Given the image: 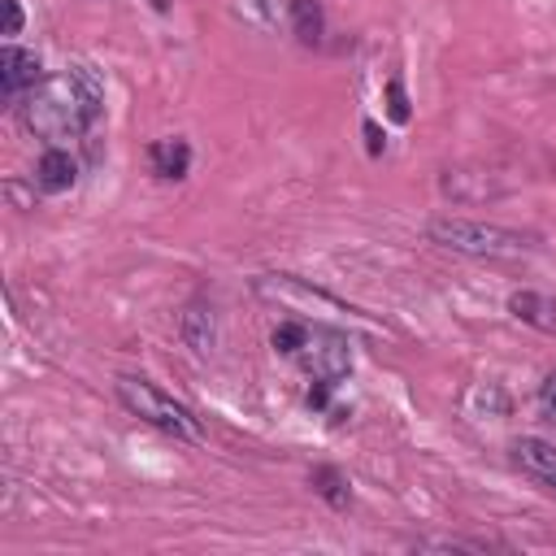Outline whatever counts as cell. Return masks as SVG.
Wrapping results in <instances>:
<instances>
[{"label": "cell", "instance_id": "9", "mask_svg": "<svg viewBox=\"0 0 556 556\" xmlns=\"http://www.w3.org/2000/svg\"><path fill=\"white\" fill-rule=\"evenodd\" d=\"M148 165H152V174L156 178H165V182H178V178H187V169H191V143L187 139H152L148 143Z\"/></svg>", "mask_w": 556, "mask_h": 556}, {"label": "cell", "instance_id": "16", "mask_svg": "<svg viewBox=\"0 0 556 556\" xmlns=\"http://www.w3.org/2000/svg\"><path fill=\"white\" fill-rule=\"evenodd\" d=\"M387 117L391 122H408L413 117V109H408V91H404V83L400 78H387Z\"/></svg>", "mask_w": 556, "mask_h": 556}, {"label": "cell", "instance_id": "2", "mask_svg": "<svg viewBox=\"0 0 556 556\" xmlns=\"http://www.w3.org/2000/svg\"><path fill=\"white\" fill-rule=\"evenodd\" d=\"M426 239L456 256H473V261H517V256L539 252L534 235H521V230L495 226V222H478V217H430Z\"/></svg>", "mask_w": 556, "mask_h": 556}, {"label": "cell", "instance_id": "20", "mask_svg": "<svg viewBox=\"0 0 556 556\" xmlns=\"http://www.w3.org/2000/svg\"><path fill=\"white\" fill-rule=\"evenodd\" d=\"M365 148H369V156H382V148H387V139H382V130H378V122L374 117H365Z\"/></svg>", "mask_w": 556, "mask_h": 556}, {"label": "cell", "instance_id": "5", "mask_svg": "<svg viewBox=\"0 0 556 556\" xmlns=\"http://www.w3.org/2000/svg\"><path fill=\"white\" fill-rule=\"evenodd\" d=\"M308 378H321V382H343L352 374V339L339 330V326H326V321H304V339L291 356Z\"/></svg>", "mask_w": 556, "mask_h": 556}, {"label": "cell", "instance_id": "1", "mask_svg": "<svg viewBox=\"0 0 556 556\" xmlns=\"http://www.w3.org/2000/svg\"><path fill=\"white\" fill-rule=\"evenodd\" d=\"M104 113V83L91 65L74 61L48 78H39L22 100L17 117L22 126L43 139L48 148H65L70 139H83Z\"/></svg>", "mask_w": 556, "mask_h": 556}, {"label": "cell", "instance_id": "21", "mask_svg": "<svg viewBox=\"0 0 556 556\" xmlns=\"http://www.w3.org/2000/svg\"><path fill=\"white\" fill-rule=\"evenodd\" d=\"M165 4H169V0H152V9H165Z\"/></svg>", "mask_w": 556, "mask_h": 556}, {"label": "cell", "instance_id": "15", "mask_svg": "<svg viewBox=\"0 0 556 556\" xmlns=\"http://www.w3.org/2000/svg\"><path fill=\"white\" fill-rule=\"evenodd\" d=\"M413 547L417 552H486L500 543H491V539H417Z\"/></svg>", "mask_w": 556, "mask_h": 556}, {"label": "cell", "instance_id": "18", "mask_svg": "<svg viewBox=\"0 0 556 556\" xmlns=\"http://www.w3.org/2000/svg\"><path fill=\"white\" fill-rule=\"evenodd\" d=\"M534 404H539V417H543V421H556V374H547V378L539 382Z\"/></svg>", "mask_w": 556, "mask_h": 556}, {"label": "cell", "instance_id": "17", "mask_svg": "<svg viewBox=\"0 0 556 556\" xmlns=\"http://www.w3.org/2000/svg\"><path fill=\"white\" fill-rule=\"evenodd\" d=\"M239 13L256 26H274L278 22V0H239Z\"/></svg>", "mask_w": 556, "mask_h": 556}, {"label": "cell", "instance_id": "4", "mask_svg": "<svg viewBox=\"0 0 556 556\" xmlns=\"http://www.w3.org/2000/svg\"><path fill=\"white\" fill-rule=\"evenodd\" d=\"M113 391H117V400H122L126 413H135L139 421L156 426L161 434H174V439H182V443H200V439H204L200 417H195L187 404H178L169 391H161L156 382L135 378V374H122V378L113 382Z\"/></svg>", "mask_w": 556, "mask_h": 556}, {"label": "cell", "instance_id": "11", "mask_svg": "<svg viewBox=\"0 0 556 556\" xmlns=\"http://www.w3.org/2000/svg\"><path fill=\"white\" fill-rule=\"evenodd\" d=\"M178 334H182V343L187 348H195V352H208L213 348V308L208 304H187L182 313H178Z\"/></svg>", "mask_w": 556, "mask_h": 556}, {"label": "cell", "instance_id": "8", "mask_svg": "<svg viewBox=\"0 0 556 556\" xmlns=\"http://www.w3.org/2000/svg\"><path fill=\"white\" fill-rule=\"evenodd\" d=\"M78 182V161L70 156V148H43L39 165H35V187L56 195V191H70Z\"/></svg>", "mask_w": 556, "mask_h": 556}, {"label": "cell", "instance_id": "13", "mask_svg": "<svg viewBox=\"0 0 556 556\" xmlns=\"http://www.w3.org/2000/svg\"><path fill=\"white\" fill-rule=\"evenodd\" d=\"M313 486H317V495H321L330 508H348V500H352L348 478H343L334 465H317V469H313Z\"/></svg>", "mask_w": 556, "mask_h": 556}, {"label": "cell", "instance_id": "6", "mask_svg": "<svg viewBox=\"0 0 556 556\" xmlns=\"http://www.w3.org/2000/svg\"><path fill=\"white\" fill-rule=\"evenodd\" d=\"M513 465L534 482L543 486L547 495H556V443L539 439V434H521L513 443Z\"/></svg>", "mask_w": 556, "mask_h": 556}, {"label": "cell", "instance_id": "7", "mask_svg": "<svg viewBox=\"0 0 556 556\" xmlns=\"http://www.w3.org/2000/svg\"><path fill=\"white\" fill-rule=\"evenodd\" d=\"M39 78L43 74H39V56L35 52H26L17 43L0 48V91H4V100H22Z\"/></svg>", "mask_w": 556, "mask_h": 556}, {"label": "cell", "instance_id": "14", "mask_svg": "<svg viewBox=\"0 0 556 556\" xmlns=\"http://www.w3.org/2000/svg\"><path fill=\"white\" fill-rule=\"evenodd\" d=\"M469 413H491V417H504L508 413V395L495 387V382H478L469 391Z\"/></svg>", "mask_w": 556, "mask_h": 556}, {"label": "cell", "instance_id": "3", "mask_svg": "<svg viewBox=\"0 0 556 556\" xmlns=\"http://www.w3.org/2000/svg\"><path fill=\"white\" fill-rule=\"evenodd\" d=\"M252 291H256V300L274 304V308L287 313V317H300V321L374 326L361 308L343 304L339 295H330V291H321V287H313V282H304V278H295V274H256V278H252Z\"/></svg>", "mask_w": 556, "mask_h": 556}, {"label": "cell", "instance_id": "10", "mask_svg": "<svg viewBox=\"0 0 556 556\" xmlns=\"http://www.w3.org/2000/svg\"><path fill=\"white\" fill-rule=\"evenodd\" d=\"M508 313L534 330H556V300L539 295V291H513L508 295Z\"/></svg>", "mask_w": 556, "mask_h": 556}, {"label": "cell", "instance_id": "19", "mask_svg": "<svg viewBox=\"0 0 556 556\" xmlns=\"http://www.w3.org/2000/svg\"><path fill=\"white\" fill-rule=\"evenodd\" d=\"M0 9H4V39H13V35H22V22H26V13H22V4L17 0H0Z\"/></svg>", "mask_w": 556, "mask_h": 556}, {"label": "cell", "instance_id": "12", "mask_svg": "<svg viewBox=\"0 0 556 556\" xmlns=\"http://www.w3.org/2000/svg\"><path fill=\"white\" fill-rule=\"evenodd\" d=\"M287 13H291V30L300 43H321L326 35V13L317 0H287Z\"/></svg>", "mask_w": 556, "mask_h": 556}]
</instances>
